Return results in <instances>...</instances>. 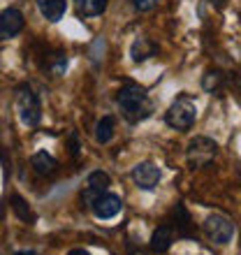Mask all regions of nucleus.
<instances>
[{
    "label": "nucleus",
    "instance_id": "obj_1",
    "mask_svg": "<svg viewBox=\"0 0 241 255\" xmlns=\"http://www.w3.org/2000/svg\"><path fill=\"white\" fill-rule=\"evenodd\" d=\"M116 102H119L120 116L127 123H139L153 114V102L146 91L137 84H125L116 95Z\"/></svg>",
    "mask_w": 241,
    "mask_h": 255
},
{
    "label": "nucleus",
    "instance_id": "obj_2",
    "mask_svg": "<svg viewBox=\"0 0 241 255\" xmlns=\"http://www.w3.org/2000/svg\"><path fill=\"white\" fill-rule=\"evenodd\" d=\"M165 121L169 128L174 130H190L197 121V105L190 95H179L172 105H169L167 114H165Z\"/></svg>",
    "mask_w": 241,
    "mask_h": 255
},
{
    "label": "nucleus",
    "instance_id": "obj_3",
    "mask_svg": "<svg viewBox=\"0 0 241 255\" xmlns=\"http://www.w3.org/2000/svg\"><path fill=\"white\" fill-rule=\"evenodd\" d=\"M216 155H218V144L214 139H209V137H195V139L188 141L186 160L193 169L207 167Z\"/></svg>",
    "mask_w": 241,
    "mask_h": 255
},
{
    "label": "nucleus",
    "instance_id": "obj_4",
    "mask_svg": "<svg viewBox=\"0 0 241 255\" xmlns=\"http://www.w3.org/2000/svg\"><path fill=\"white\" fill-rule=\"evenodd\" d=\"M16 107H19V116L23 126L35 128L37 123L42 121V107L37 95L30 91V88H21L19 95H16Z\"/></svg>",
    "mask_w": 241,
    "mask_h": 255
},
{
    "label": "nucleus",
    "instance_id": "obj_5",
    "mask_svg": "<svg viewBox=\"0 0 241 255\" xmlns=\"http://www.w3.org/2000/svg\"><path fill=\"white\" fill-rule=\"evenodd\" d=\"M204 232L214 244H228L235 237V223L230 221L228 216L214 214L204 221Z\"/></svg>",
    "mask_w": 241,
    "mask_h": 255
},
{
    "label": "nucleus",
    "instance_id": "obj_6",
    "mask_svg": "<svg viewBox=\"0 0 241 255\" xmlns=\"http://www.w3.org/2000/svg\"><path fill=\"white\" fill-rule=\"evenodd\" d=\"M120 209H123L120 197H119V195H114V193H107V190L98 193V195H95V200L91 202V211H93L100 221H109V218L119 216Z\"/></svg>",
    "mask_w": 241,
    "mask_h": 255
},
{
    "label": "nucleus",
    "instance_id": "obj_7",
    "mask_svg": "<svg viewBox=\"0 0 241 255\" xmlns=\"http://www.w3.org/2000/svg\"><path fill=\"white\" fill-rule=\"evenodd\" d=\"M160 179H162V172L153 162H139L132 169V181L139 190H153L160 183Z\"/></svg>",
    "mask_w": 241,
    "mask_h": 255
},
{
    "label": "nucleus",
    "instance_id": "obj_8",
    "mask_svg": "<svg viewBox=\"0 0 241 255\" xmlns=\"http://www.w3.org/2000/svg\"><path fill=\"white\" fill-rule=\"evenodd\" d=\"M172 228H174L176 237H183V239H195L197 237V228H195L193 218H190V214L181 202H176V207L172 209Z\"/></svg>",
    "mask_w": 241,
    "mask_h": 255
},
{
    "label": "nucleus",
    "instance_id": "obj_9",
    "mask_svg": "<svg viewBox=\"0 0 241 255\" xmlns=\"http://www.w3.org/2000/svg\"><path fill=\"white\" fill-rule=\"evenodd\" d=\"M23 30V14L19 9H5L0 12V40H9V37H16V35Z\"/></svg>",
    "mask_w": 241,
    "mask_h": 255
},
{
    "label": "nucleus",
    "instance_id": "obj_10",
    "mask_svg": "<svg viewBox=\"0 0 241 255\" xmlns=\"http://www.w3.org/2000/svg\"><path fill=\"white\" fill-rule=\"evenodd\" d=\"M174 228L172 223H165V225H158L153 230V237H151V251L153 253H167L172 242H174Z\"/></svg>",
    "mask_w": 241,
    "mask_h": 255
},
{
    "label": "nucleus",
    "instance_id": "obj_11",
    "mask_svg": "<svg viewBox=\"0 0 241 255\" xmlns=\"http://www.w3.org/2000/svg\"><path fill=\"white\" fill-rule=\"evenodd\" d=\"M37 2V9L47 21L56 23V21L63 19V14L67 9V0H35Z\"/></svg>",
    "mask_w": 241,
    "mask_h": 255
},
{
    "label": "nucleus",
    "instance_id": "obj_12",
    "mask_svg": "<svg viewBox=\"0 0 241 255\" xmlns=\"http://www.w3.org/2000/svg\"><path fill=\"white\" fill-rule=\"evenodd\" d=\"M30 165H33V169L37 172V174L42 176H51L58 169V162H56L54 155H49L47 151H40V153H35L33 158H30Z\"/></svg>",
    "mask_w": 241,
    "mask_h": 255
},
{
    "label": "nucleus",
    "instance_id": "obj_13",
    "mask_svg": "<svg viewBox=\"0 0 241 255\" xmlns=\"http://www.w3.org/2000/svg\"><path fill=\"white\" fill-rule=\"evenodd\" d=\"M155 54H158V47H155L148 37H137V40L132 42V49H130V56H132L134 63L146 61V58H151V56H155Z\"/></svg>",
    "mask_w": 241,
    "mask_h": 255
},
{
    "label": "nucleus",
    "instance_id": "obj_14",
    "mask_svg": "<svg viewBox=\"0 0 241 255\" xmlns=\"http://www.w3.org/2000/svg\"><path fill=\"white\" fill-rule=\"evenodd\" d=\"M74 7H77V14L79 16H100L107 9V0H74Z\"/></svg>",
    "mask_w": 241,
    "mask_h": 255
},
{
    "label": "nucleus",
    "instance_id": "obj_15",
    "mask_svg": "<svg viewBox=\"0 0 241 255\" xmlns=\"http://www.w3.org/2000/svg\"><path fill=\"white\" fill-rule=\"evenodd\" d=\"M114 116H102L100 121H98V128H95V139H98V144H107V141H112V137H114Z\"/></svg>",
    "mask_w": 241,
    "mask_h": 255
},
{
    "label": "nucleus",
    "instance_id": "obj_16",
    "mask_svg": "<svg viewBox=\"0 0 241 255\" xmlns=\"http://www.w3.org/2000/svg\"><path fill=\"white\" fill-rule=\"evenodd\" d=\"M9 202H12L14 214L19 216L21 221H23V223H35V214L30 211V207L23 202V197H21V195H12V197H9Z\"/></svg>",
    "mask_w": 241,
    "mask_h": 255
},
{
    "label": "nucleus",
    "instance_id": "obj_17",
    "mask_svg": "<svg viewBox=\"0 0 241 255\" xmlns=\"http://www.w3.org/2000/svg\"><path fill=\"white\" fill-rule=\"evenodd\" d=\"M109 183H112V179H109V174H107V172H102V169H95V172H91V174H88V188L98 190V193L107 190Z\"/></svg>",
    "mask_w": 241,
    "mask_h": 255
},
{
    "label": "nucleus",
    "instance_id": "obj_18",
    "mask_svg": "<svg viewBox=\"0 0 241 255\" xmlns=\"http://www.w3.org/2000/svg\"><path fill=\"white\" fill-rule=\"evenodd\" d=\"M155 5H158V0H132V7L139 9V12H148V9H153Z\"/></svg>",
    "mask_w": 241,
    "mask_h": 255
},
{
    "label": "nucleus",
    "instance_id": "obj_19",
    "mask_svg": "<svg viewBox=\"0 0 241 255\" xmlns=\"http://www.w3.org/2000/svg\"><path fill=\"white\" fill-rule=\"evenodd\" d=\"M67 255H91V253H88V251H84V249H72Z\"/></svg>",
    "mask_w": 241,
    "mask_h": 255
},
{
    "label": "nucleus",
    "instance_id": "obj_20",
    "mask_svg": "<svg viewBox=\"0 0 241 255\" xmlns=\"http://www.w3.org/2000/svg\"><path fill=\"white\" fill-rule=\"evenodd\" d=\"M14 255H37V253H35V251H16Z\"/></svg>",
    "mask_w": 241,
    "mask_h": 255
},
{
    "label": "nucleus",
    "instance_id": "obj_21",
    "mask_svg": "<svg viewBox=\"0 0 241 255\" xmlns=\"http://www.w3.org/2000/svg\"><path fill=\"white\" fill-rule=\"evenodd\" d=\"M130 255H146V253H144V251H137V249H132V246H130Z\"/></svg>",
    "mask_w": 241,
    "mask_h": 255
}]
</instances>
